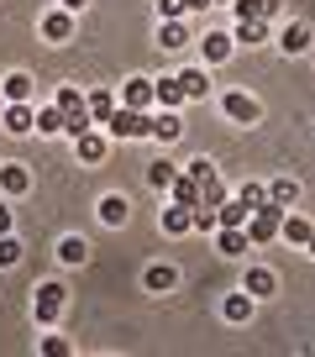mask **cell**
<instances>
[{"instance_id": "obj_30", "label": "cell", "mask_w": 315, "mask_h": 357, "mask_svg": "<svg viewBox=\"0 0 315 357\" xmlns=\"http://www.w3.org/2000/svg\"><path fill=\"white\" fill-rule=\"evenodd\" d=\"M310 47V32L305 26H284V53H305Z\"/></svg>"}, {"instance_id": "obj_10", "label": "cell", "mask_w": 315, "mask_h": 357, "mask_svg": "<svg viewBox=\"0 0 315 357\" xmlns=\"http://www.w3.org/2000/svg\"><path fill=\"white\" fill-rule=\"evenodd\" d=\"M0 184H6V195H26V190H32L26 163H6V168H0Z\"/></svg>"}, {"instance_id": "obj_3", "label": "cell", "mask_w": 315, "mask_h": 357, "mask_svg": "<svg viewBox=\"0 0 315 357\" xmlns=\"http://www.w3.org/2000/svg\"><path fill=\"white\" fill-rule=\"evenodd\" d=\"M105 126H111L116 137H147V132H153V116H147V111H132V105H121V111H111V121H105Z\"/></svg>"}, {"instance_id": "obj_14", "label": "cell", "mask_w": 315, "mask_h": 357, "mask_svg": "<svg viewBox=\"0 0 315 357\" xmlns=\"http://www.w3.org/2000/svg\"><path fill=\"white\" fill-rule=\"evenodd\" d=\"M226 200H231V195H226V184H221V178L210 174V178H205V184H200V205H210V211H221Z\"/></svg>"}, {"instance_id": "obj_41", "label": "cell", "mask_w": 315, "mask_h": 357, "mask_svg": "<svg viewBox=\"0 0 315 357\" xmlns=\"http://www.w3.org/2000/svg\"><path fill=\"white\" fill-rule=\"evenodd\" d=\"M0 236H11V211H0Z\"/></svg>"}, {"instance_id": "obj_31", "label": "cell", "mask_w": 315, "mask_h": 357, "mask_svg": "<svg viewBox=\"0 0 315 357\" xmlns=\"http://www.w3.org/2000/svg\"><path fill=\"white\" fill-rule=\"evenodd\" d=\"M247 294H273V273L268 268H252L247 273Z\"/></svg>"}, {"instance_id": "obj_24", "label": "cell", "mask_w": 315, "mask_h": 357, "mask_svg": "<svg viewBox=\"0 0 315 357\" xmlns=\"http://www.w3.org/2000/svg\"><path fill=\"white\" fill-rule=\"evenodd\" d=\"M236 200H242V211L252 215V211H258L263 200H268V190H263V184H242V190H236Z\"/></svg>"}, {"instance_id": "obj_18", "label": "cell", "mask_w": 315, "mask_h": 357, "mask_svg": "<svg viewBox=\"0 0 315 357\" xmlns=\"http://www.w3.org/2000/svg\"><path fill=\"white\" fill-rule=\"evenodd\" d=\"M200 47H205V58H210V63H226V58H231V37H221V32H210Z\"/></svg>"}, {"instance_id": "obj_6", "label": "cell", "mask_w": 315, "mask_h": 357, "mask_svg": "<svg viewBox=\"0 0 315 357\" xmlns=\"http://www.w3.org/2000/svg\"><path fill=\"white\" fill-rule=\"evenodd\" d=\"M279 0H236V22H273Z\"/></svg>"}, {"instance_id": "obj_20", "label": "cell", "mask_w": 315, "mask_h": 357, "mask_svg": "<svg viewBox=\"0 0 315 357\" xmlns=\"http://www.w3.org/2000/svg\"><path fill=\"white\" fill-rule=\"evenodd\" d=\"M221 252L242 257V252H247V231H242V226H226V231H221Z\"/></svg>"}, {"instance_id": "obj_4", "label": "cell", "mask_w": 315, "mask_h": 357, "mask_svg": "<svg viewBox=\"0 0 315 357\" xmlns=\"http://www.w3.org/2000/svg\"><path fill=\"white\" fill-rule=\"evenodd\" d=\"M158 95H153V79H126L121 84V105H132V111H147Z\"/></svg>"}, {"instance_id": "obj_35", "label": "cell", "mask_w": 315, "mask_h": 357, "mask_svg": "<svg viewBox=\"0 0 315 357\" xmlns=\"http://www.w3.org/2000/svg\"><path fill=\"white\" fill-rule=\"evenodd\" d=\"M215 215H221V226H242V221H247V211H242V200H226V205H221V211H215Z\"/></svg>"}, {"instance_id": "obj_38", "label": "cell", "mask_w": 315, "mask_h": 357, "mask_svg": "<svg viewBox=\"0 0 315 357\" xmlns=\"http://www.w3.org/2000/svg\"><path fill=\"white\" fill-rule=\"evenodd\" d=\"M16 257H22V247H16V242H11V236H0V268H11V263H16Z\"/></svg>"}, {"instance_id": "obj_44", "label": "cell", "mask_w": 315, "mask_h": 357, "mask_svg": "<svg viewBox=\"0 0 315 357\" xmlns=\"http://www.w3.org/2000/svg\"><path fill=\"white\" fill-rule=\"evenodd\" d=\"M205 6H221V0H205Z\"/></svg>"}, {"instance_id": "obj_32", "label": "cell", "mask_w": 315, "mask_h": 357, "mask_svg": "<svg viewBox=\"0 0 315 357\" xmlns=\"http://www.w3.org/2000/svg\"><path fill=\"white\" fill-rule=\"evenodd\" d=\"M252 315V300L247 294H231V300H226V321H247Z\"/></svg>"}, {"instance_id": "obj_34", "label": "cell", "mask_w": 315, "mask_h": 357, "mask_svg": "<svg viewBox=\"0 0 315 357\" xmlns=\"http://www.w3.org/2000/svg\"><path fill=\"white\" fill-rule=\"evenodd\" d=\"M294 195H300V184H289V178L268 184V200H279V205H294Z\"/></svg>"}, {"instance_id": "obj_39", "label": "cell", "mask_w": 315, "mask_h": 357, "mask_svg": "<svg viewBox=\"0 0 315 357\" xmlns=\"http://www.w3.org/2000/svg\"><path fill=\"white\" fill-rule=\"evenodd\" d=\"M43 352H47V357H68V342H63V336H47Z\"/></svg>"}, {"instance_id": "obj_33", "label": "cell", "mask_w": 315, "mask_h": 357, "mask_svg": "<svg viewBox=\"0 0 315 357\" xmlns=\"http://www.w3.org/2000/svg\"><path fill=\"white\" fill-rule=\"evenodd\" d=\"M6 95H11V100H26V95H32V74H11L6 79Z\"/></svg>"}, {"instance_id": "obj_40", "label": "cell", "mask_w": 315, "mask_h": 357, "mask_svg": "<svg viewBox=\"0 0 315 357\" xmlns=\"http://www.w3.org/2000/svg\"><path fill=\"white\" fill-rule=\"evenodd\" d=\"M190 174H194V178H200V184H205V178L215 174V163H205V158H194V163H190Z\"/></svg>"}, {"instance_id": "obj_29", "label": "cell", "mask_w": 315, "mask_h": 357, "mask_svg": "<svg viewBox=\"0 0 315 357\" xmlns=\"http://www.w3.org/2000/svg\"><path fill=\"white\" fill-rule=\"evenodd\" d=\"M236 37L242 43H268V22H236Z\"/></svg>"}, {"instance_id": "obj_7", "label": "cell", "mask_w": 315, "mask_h": 357, "mask_svg": "<svg viewBox=\"0 0 315 357\" xmlns=\"http://www.w3.org/2000/svg\"><path fill=\"white\" fill-rule=\"evenodd\" d=\"M58 310H63V289H58V284H43V289H37V321H58Z\"/></svg>"}, {"instance_id": "obj_16", "label": "cell", "mask_w": 315, "mask_h": 357, "mask_svg": "<svg viewBox=\"0 0 315 357\" xmlns=\"http://www.w3.org/2000/svg\"><path fill=\"white\" fill-rule=\"evenodd\" d=\"M147 184H153V190H169L174 184V163L169 158H153V163H147Z\"/></svg>"}, {"instance_id": "obj_17", "label": "cell", "mask_w": 315, "mask_h": 357, "mask_svg": "<svg viewBox=\"0 0 315 357\" xmlns=\"http://www.w3.org/2000/svg\"><path fill=\"white\" fill-rule=\"evenodd\" d=\"M111 111H116V95L111 89H95L90 95V121H111Z\"/></svg>"}, {"instance_id": "obj_12", "label": "cell", "mask_w": 315, "mask_h": 357, "mask_svg": "<svg viewBox=\"0 0 315 357\" xmlns=\"http://www.w3.org/2000/svg\"><path fill=\"white\" fill-rule=\"evenodd\" d=\"M6 126H11V132H37V116L26 111V100H11V111H6Z\"/></svg>"}, {"instance_id": "obj_22", "label": "cell", "mask_w": 315, "mask_h": 357, "mask_svg": "<svg viewBox=\"0 0 315 357\" xmlns=\"http://www.w3.org/2000/svg\"><path fill=\"white\" fill-rule=\"evenodd\" d=\"M153 95H158V105H179V100H184L179 79H158V84H153Z\"/></svg>"}, {"instance_id": "obj_37", "label": "cell", "mask_w": 315, "mask_h": 357, "mask_svg": "<svg viewBox=\"0 0 315 357\" xmlns=\"http://www.w3.org/2000/svg\"><path fill=\"white\" fill-rule=\"evenodd\" d=\"M184 43H190V32H184L179 22H169V26H163V47H184Z\"/></svg>"}, {"instance_id": "obj_13", "label": "cell", "mask_w": 315, "mask_h": 357, "mask_svg": "<svg viewBox=\"0 0 315 357\" xmlns=\"http://www.w3.org/2000/svg\"><path fill=\"white\" fill-rule=\"evenodd\" d=\"M174 279H179V273H174V268L169 263H153V268H147V273H142V284H147V289H174Z\"/></svg>"}, {"instance_id": "obj_9", "label": "cell", "mask_w": 315, "mask_h": 357, "mask_svg": "<svg viewBox=\"0 0 315 357\" xmlns=\"http://www.w3.org/2000/svg\"><path fill=\"white\" fill-rule=\"evenodd\" d=\"M43 37H53V43H68V37H74V11L43 16Z\"/></svg>"}, {"instance_id": "obj_28", "label": "cell", "mask_w": 315, "mask_h": 357, "mask_svg": "<svg viewBox=\"0 0 315 357\" xmlns=\"http://www.w3.org/2000/svg\"><path fill=\"white\" fill-rule=\"evenodd\" d=\"M200 6H205V0H158V11L169 16V22H179L184 11H200Z\"/></svg>"}, {"instance_id": "obj_11", "label": "cell", "mask_w": 315, "mask_h": 357, "mask_svg": "<svg viewBox=\"0 0 315 357\" xmlns=\"http://www.w3.org/2000/svg\"><path fill=\"white\" fill-rule=\"evenodd\" d=\"M179 89H184V100H205V95H210V79H205L200 68H184V74H179Z\"/></svg>"}, {"instance_id": "obj_42", "label": "cell", "mask_w": 315, "mask_h": 357, "mask_svg": "<svg viewBox=\"0 0 315 357\" xmlns=\"http://www.w3.org/2000/svg\"><path fill=\"white\" fill-rule=\"evenodd\" d=\"M79 6H84V0H63V11H79Z\"/></svg>"}, {"instance_id": "obj_1", "label": "cell", "mask_w": 315, "mask_h": 357, "mask_svg": "<svg viewBox=\"0 0 315 357\" xmlns=\"http://www.w3.org/2000/svg\"><path fill=\"white\" fill-rule=\"evenodd\" d=\"M58 111H63V132H74V137L90 132V100H84L74 84L58 89Z\"/></svg>"}, {"instance_id": "obj_19", "label": "cell", "mask_w": 315, "mask_h": 357, "mask_svg": "<svg viewBox=\"0 0 315 357\" xmlns=\"http://www.w3.org/2000/svg\"><path fill=\"white\" fill-rule=\"evenodd\" d=\"M79 158H84V163H100V158H105V137L84 132V137H79Z\"/></svg>"}, {"instance_id": "obj_43", "label": "cell", "mask_w": 315, "mask_h": 357, "mask_svg": "<svg viewBox=\"0 0 315 357\" xmlns=\"http://www.w3.org/2000/svg\"><path fill=\"white\" fill-rule=\"evenodd\" d=\"M305 247H310V252H315V231H310V242H305Z\"/></svg>"}, {"instance_id": "obj_8", "label": "cell", "mask_w": 315, "mask_h": 357, "mask_svg": "<svg viewBox=\"0 0 315 357\" xmlns=\"http://www.w3.org/2000/svg\"><path fill=\"white\" fill-rule=\"evenodd\" d=\"M226 116H231V121H258V100H252V95H242V89H231V95H226Z\"/></svg>"}, {"instance_id": "obj_25", "label": "cell", "mask_w": 315, "mask_h": 357, "mask_svg": "<svg viewBox=\"0 0 315 357\" xmlns=\"http://www.w3.org/2000/svg\"><path fill=\"white\" fill-rule=\"evenodd\" d=\"M310 231L315 226L305 221V215H284V236H289V242H310Z\"/></svg>"}, {"instance_id": "obj_15", "label": "cell", "mask_w": 315, "mask_h": 357, "mask_svg": "<svg viewBox=\"0 0 315 357\" xmlns=\"http://www.w3.org/2000/svg\"><path fill=\"white\" fill-rule=\"evenodd\" d=\"M190 226H194V211H190V205H174V211L163 215V231H174V236H184Z\"/></svg>"}, {"instance_id": "obj_36", "label": "cell", "mask_w": 315, "mask_h": 357, "mask_svg": "<svg viewBox=\"0 0 315 357\" xmlns=\"http://www.w3.org/2000/svg\"><path fill=\"white\" fill-rule=\"evenodd\" d=\"M194 226H200V231H215V226H221V215H215L210 205H194Z\"/></svg>"}, {"instance_id": "obj_27", "label": "cell", "mask_w": 315, "mask_h": 357, "mask_svg": "<svg viewBox=\"0 0 315 357\" xmlns=\"http://www.w3.org/2000/svg\"><path fill=\"white\" fill-rule=\"evenodd\" d=\"M37 132H43V137L63 132V111H58V105H47V111H37Z\"/></svg>"}, {"instance_id": "obj_5", "label": "cell", "mask_w": 315, "mask_h": 357, "mask_svg": "<svg viewBox=\"0 0 315 357\" xmlns=\"http://www.w3.org/2000/svg\"><path fill=\"white\" fill-rule=\"evenodd\" d=\"M169 190H174V205H190V211L200 205V178H194L190 168H184V174H174V184H169Z\"/></svg>"}, {"instance_id": "obj_26", "label": "cell", "mask_w": 315, "mask_h": 357, "mask_svg": "<svg viewBox=\"0 0 315 357\" xmlns=\"http://www.w3.org/2000/svg\"><path fill=\"white\" fill-rule=\"evenodd\" d=\"M58 257H63V263H84V257H90V247L79 242V236H63V242H58Z\"/></svg>"}, {"instance_id": "obj_21", "label": "cell", "mask_w": 315, "mask_h": 357, "mask_svg": "<svg viewBox=\"0 0 315 357\" xmlns=\"http://www.w3.org/2000/svg\"><path fill=\"white\" fill-rule=\"evenodd\" d=\"M153 132L163 137V142H174V137L184 132V121H179V116H174V111H163V116H153Z\"/></svg>"}, {"instance_id": "obj_23", "label": "cell", "mask_w": 315, "mask_h": 357, "mask_svg": "<svg viewBox=\"0 0 315 357\" xmlns=\"http://www.w3.org/2000/svg\"><path fill=\"white\" fill-rule=\"evenodd\" d=\"M100 221H105V226H121V221H126V200H121V195L100 200Z\"/></svg>"}, {"instance_id": "obj_2", "label": "cell", "mask_w": 315, "mask_h": 357, "mask_svg": "<svg viewBox=\"0 0 315 357\" xmlns=\"http://www.w3.org/2000/svg\"><path fill=\"white\" fill-rule=\"evenodd\" d=\"M279 226H284V205L279 200H263L258 211H252V221H247V242H273Z\"/></svg>"}]
</instances>
